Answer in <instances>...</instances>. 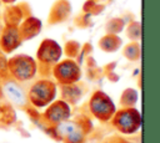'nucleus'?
Segmentation results:
<instances>
[{
    "label": "nucleus",
    "mask_w": 160,
    "mask_h": 143,
    "mask_svg": "<svg viewBox=\"0 0 160 143\" xmlns=\"http://www.w3.org/2000/svg\"><path fill=\"white\" fill-rule=\"evenodd\" d=\"M110 122L119 133L131 136L141 128L142 117L135 107H122L119 111L116 109Z\"/></svg>",
    "instance_id": "obj_1"
},
{
    "label": "nucleus",
    "mask_w": 160,
    "mask_h": 143,
    "mask_svg": "<svg viewBox=\"0 0 160 143\" xmlns=\"http://www.w3.org/2000/svg\"><path fill=\"white\" fill-rule=\"evenodd\" d=\"M70 117H71V107L66 101L64 99L52 101L50 104L46 106L44 113L40 114L36 126L44 129L48 126H55L65 119H69Z\"/></svg>",
    "instance_id": "obj_2"
},
{
    "label": "nucleus",
    "mask_w": 160,
    "mask_h": 143,
    "mask_svg": "<svg viewBox=\"0 0 160 143\" xmlns=\"http://www.w3.org/2000/svg\"><path fill=\"white\" fill-rule=\"evenodd\" d=\"M89 111L90 114L98 121L106 123L112 118L114 113L116 112V107L106 93L102 91H95L89 99Z\"/></svg>",
    "instance_id": "obj_3"
},
{
    "label": "nucleus",
    "mask_w": 160,
    "mask_h": 143,
    "mask_svg": "<svg viewBox=\"0 0 160 143\" xmlns=\"http://www.w3.org/2000/svg\"><path fill=\"white\" fill-rule=\"evenodd\" d=\"M56 96V86L48 80H41L34 83L29 91V103L35 108H44L50 104Z\"/></svg>",
    "instance_id": "obj_4"
},
{
    "label": "nucleus",
    "mask_w": 160,
    "mask_h": 143,
    "mask_svg": "<svg viewBox=\"0 0 160 143\" xmlns=\"http://www.w3.org/2000/svg\"><path fill=\"white\" fill-rule=\"evenodd\" d=\"M54 127V134H55V141H59L61 142L62 138H65L68 134L78 131V129H85L90 133V131L92 129V123L89 118L86 117H80V118H76V119H65L55 126Z\"/></svg>",
    "instance_id": "obj_5"
},
{
    "label": "nucleus",
    "mask_w": 160,
    "mask_h": 143,
    "mask_svg": "<svg viewBox=\"0 0 160 143\" xmlns=\"http://www.w3.org/2000/svg\"><path fill=\"white\" fill-rule=\"evenodd\" d=\"M9 67L11 70L12 76L19 81H28V80L32 78L35 75V71H36L35 62L28 56L14 57L10 61Z\"/></svg>",
    "instance_id": "obj_6"
},
{
    "label": "nucleus",
    "mask_w": 160,
    "mask_h": 143,
    "mask_svg": "<svg viewBox=\"0 0 160 143\" xmlns=\"http://www.w3.org/2000/svg\"><path fill=\"white\" fill-rule=\"evenodd\" d=\"M54 75L56 80L62 85H70L80 78V70L74 61L66 60L59 63L54 68Z\"/></svg>",
    "instance_id": "obj_7"
},
{
    "label": "nucleus",
    "mask_w": 160,
    "mask_h": 143,
    "mask_svg": "<svg viewBox=\"0 0 160 143\" xmlns=\"http://www.w3.org/2000/svg\"><path fill=\"white\" fill-rule=\"evenodd\" d=\"M4 92H5L6 97L10 99V102H12L16 107L22 108V109H26L29 107L28 95L21 88V86H19L16 82L8 81L4 85Z\"/></svg>",
    "instance_id": "obj_8"
},
{
    "label": "nucleus",
    "mask_w": 160,
    "mask_h": 143,
    "mask_svg": "<svg viewBox=\"0 0 160 143\" xmlns=\"http://www.w3.org/2000/svg\"><path fill=\"white\" fill-rule=\"evenodd\" d=\"M61 55V48L59 47V45L54 41H50V40H45L40 48H39V52H38V56H39V60H41L42 62H46V63H52L55 61L59 60Z\"/></svg>",
    "instance_id": "obj_9"
},
{
    "label": "nucleus",
    "mask_w": 160,
    "mask_h": 143,
    "mask_svg": "<svg viewBox=\"0 0 160 143\" xmlns=\"http://www.w3.org/2000/svg\"><path fill=\"white\" fill-rule=\"evenodd\" d=\"M62 99L66 101L69 104H76L82 96V92L80 91V88L78 86H74L72 83L70 85H65L62 87Z\"/></svg>",
    "instance_id": "obj_10"
},
{
    "label": "nucleus",
    "mask_w": 160,
    "mask_h": 143,
    "mask_svg": "<svg viewBox=\"0 0 160 143\" xmlns=\"http://www.w3.org/2000/svg\"><path fill=\"white\" fill-rule=\"evenodd\" d=\"M16 122V113L8 104H0V124L1 126H12Z\"/></svg>",
    "instance_id": "obj_11"
},
{
    "label": "nucleus",
    "mask_w": 160,
    "mask_h": 143,
    "mask_svg": "<svg viewBox=\"0 0 160 143\" xmlns=\"http://www.w3.org/2000/svg\"><path fill=\"white\" fill-rule=\"evenodd\" d=\"M19 44V34L15 29H9L2 36V47L6 51L14 50Z\"/></svg>",
    "instance_id": "obj_12"
},
{
    "label": "nucleus",
    "mask_w": 160,
    "mask_h": 143,
    "mask_svg": "<svg viewBox=\"0 0 160 143\" xmlns=\"http://www.w3.org/2000/svg\"><path fill=\"white\" fill-rule=\"evenodd\" d=\"M138 102V92L132 88H128L121 93L120 104L121 107H135Z\"/></svg>",
    "instance_id": "obj_13"
},
{
    "label": "nucleus",
    "mask_w": 160,
    "mask_h": 143,
    "mask_svg": "<svg viewBox=\"0 0 160 143\" xmlns=\"http://www.w3.org/2000/svg\"><path fill=\"white\" fill-rule=\"evenodd\" d=\"M89 132L85 129H78L70 134H68L65 138L61 139V143H85L88 138Z\"/></svg>",
    "instance_id": "obj_14"
},
{
    "label": "nucleus",
    "mask_w": 160,
    "mask_h": 143,
    "mask_svg": "<svg viewBox=\"0 0 160 143\" xmlns=\"http://www.w3.org/2000/svg\"><path fill=\"white\" fill-rule=\"evenodd\" d=\"M116 143H120V142H119V141H116Z\"/></svg>",
    "instance_id": "obj_15"
}]
</instances>
